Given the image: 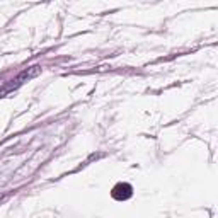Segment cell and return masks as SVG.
<instances>
[{
    "label": "cell",
    "mask_w": 218,
    "mask_h": 218,
    "mask_svg": "<svg viewBox=\"0 0 218 218\" xmlns=\"http://www.w3.org/2000/svg\"><path fill=\"white\" fill-rule=\"evenodd\" d=\"M113 198L114 199H118V201H124L128 199V198H131V194H133V189H131L130 184H124V182H119L116 184L113 188Z\"/></svg>",
    "instance_id": "6da1fadb"
}]
</instances>
